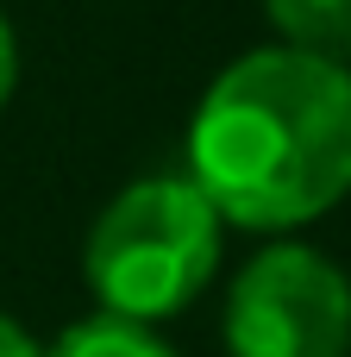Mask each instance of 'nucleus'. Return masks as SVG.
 I'll list each match as a JSON object with an SVG mask.
<instances>
[{
    "label": "nucleus",
    "mask_w": 351,
    "mask_h": 357,
    "mask_svg": "<svg viewBox=\"0 0 351 357\" xmlns=\"http://www.w3.org/2000/svg\"><path fill=\"white\" fill-rule=\"evenodd\" d=\"M182 176L239 232L327 220L351 195V69L289 44L232 56L188 119Z\"/></svg>",
    "instance_id": "nucleus-1"
},
{
    "label": "nucleus",
    "mask_w": 351,
    "mask_h": 357,
    "mask_svg": "<svg viewBox=\"0 0 351 357\" xmlns=\"http://www.w3.org/2000/svg\"><path fill=\"white\" fill-rule=\"evenodd\" d=\"M220 238L226 220L188 176L126 182L82 238V282L94 295V314L138 326L188 314L220 270Z\"/></svg>",
    "instance_id": "nucleus-2"
},
{
    "label": "nucleus",
    "mask_w": 351,
    "mask_h": 357,
    "mask_svg": "<svg viewBox=\"0 0 351 357\" xmlns=\"http://www.w3.org/2000/svg\"><path fill=\"white\" fill-rule=\"evenodd\" d=\"M226 357H351V276L314 245H264L226 289Z\"/></svg>",
    "instance_id": "nucleus-3"
},
{
    "label": "nucleus",
    "mask_w": 351,
    "mask_h": 357,
    "mask_svg": "<svg viewBox=\"0 0 351 357\" xmlns=\"http://www.w3.org/2000/svg\"><path fill=\"white\" fill-rule=\"evenodd\" d=\"M264 19L289 50L351 69V0H264Z\"/></svg>",
    "instance_id": "nucleus-4"
},
{
    "label": "nucleus",
    "mask_w": 351,
    "mask_h": 357,
    "mask_svg": "<svg viewBox=\"0 0 351 357\" xmlns=\"http://www.w3.org/2000/svg\"><path fill=\"white\" fill-rule=\"evenodd\" d=\"M44 357H176V345L157 339V326H138V320H119V314H88V320H69Z\"/></svg>",
    "instance_id": "nucleus-5"
},
{
    "label": "nucleus",
    "mask_w": 351,
    "mask_h": 357,
    "mask_svg": "<svg viewBox=\"0 0 351 357\" xmlns=\"http://www.w3.org/2000/svg\"><path fill=\"white\" fill-rule=\"evenodd\" d=\"M13 88H19V31H13V19L0 13V113H6V100H13Z\"/></svg>",
    "instance_id": "nucleus-6"
},
{
    "label": "nucleus",
    "mask_w": 351,
    "mask_h": 357,
    "mask_svg": "<svg viewBox=\"0 0 351 357\" xmlns=\"http://www.w3.org/2000/svg\"><path fill=\"white\" fill-rule=\"evenodd\" d=\"M0 357H44V339H38L25 320L0 314Z\"/></svg>",
    "instance_id": "nucleus-7"
}]
</instances>
